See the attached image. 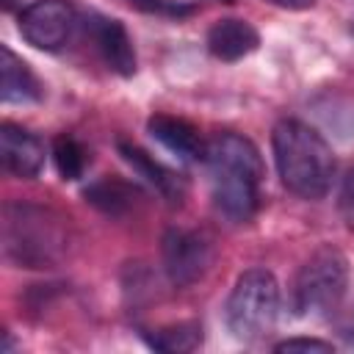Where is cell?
Segmentation results:
<instances>
[{
    "label": "cell",
    "instance_id": "52a82bcc",
    "mask_svg": "<svg viewBox=\"0 0 354 354\" xmlns=\"http://www.w3.org/2000/svg\"><path fill=\"white\" fill-rule=\"evenodd\" d=\"M17 28L30 47L58 53L72 39L77 28V14L66 0H33L19 11Z\"/></svg>",
    "mask_w": 354,
    "mask_h": 354
},
{
    "label": "cell",
    "instance_id": "3957f363",
    "mask_svg": "<svg viewBox=\"0 0 354 354\" xmlns=\"http://www.w3.org/2000/svg\"><path fill=\"white\" fill-rule=\"evenodd\" d=\"M274 163L282 185L301 199H324L335 180V152L301 119H279L271 133Z\"/></svg>",
    "mask_w": 354,
    "mask_h": 354
},
{
    "label": "cell",
    "instance_id": "e0dca14e",
    "mask_svg": "<svg viewBox=\"0 0 354 354\" xmlns=\"http://www.w3.org/2000/svg\"><path fill=\"white\" fill-rule=\"evenodd\" d=\"M124 3L141 14L163 17V19H183L196 11L194 3H183V0H124Z\"/></svg>",
    "mask_w": 354,
    "mask_h": 354
},
{
    "label": "cell",
    "instance_id": "30bf717a",
    "mask_svg": "<svg viewBox=\"0 0 354 354\" xmlns=\"http://www.w3.org/2000/svg\"><path fill=\"white\" fill-rule=\"evenodd\" d=\"M116 152H119L122 160H124L138 177H144L169 205H180V202H183V196H185V180H183L174 169H169L166 163L155 160L144 147H138V144L130 141V138H116Z\"/></svg>",
    "mask_w": 354,
    "mask_h": 354
},
{
    "label": "cell",
    "instance_id": "44dd1931",
    "mask_svg": "<svg viewBox=\"0 0 354 354\" xmlns=\"http://www.w3.org/2000/svg\"><path fill=\"white\" fill-rule=\"evenodd\" d=\"M340 335H343L346 340H351V343H354V310L340 321Z\"/></svg>",
    "mask_w": 354,
    "mask_h": 354
},
{
    "label": "cell",
    "instance_id": "7402d4cb",
    "mask_svg": "<svg viewBox=\"0 0 354 354\" xmlns=\"http://www.w3.org/2000/svg\"><path fill=\"white\" fill-rule=\"evenodd\" d=\"M221 3H235V0H221Z\"/></svg>",
    "mask_w": 354,
    "mask_h": 354
},
{
    "label": "cell",
    "instance_id": "7a4b0ae2",
    "mask_svg": "<svg viewBox=\"0 0 354 354\" xmlns=\"http://www.w3.org/2000/svg\"><path fill=\"white\" fill-rule=\"evenodd\" d=\"M72 227L55 207L8 202L3 207V254L22 268H55L69 257Z\"/></svg>",
    "mask_w": 354,
    "mask_h": 354
},
{
    "label": "cell",
    "instance_id": "7c38bea8",
    "mask_svg": "<svg viewBox=\"0 0 354 354\" xmlns=\"http://www.w3.org/2000/svg\"><path fill=\"white\" fill-rule=\"evenodd\" d=\"M44 86L36 72L8 47H0V100L6 105H33L41 102Z\"/></svg>",
    "mask_w": 354,
    "mask_h": 354
},
{
    "label": "cell",
    "instance_id": "ac0fdd59",
    "mask_svg": "<svg viewBox=\"0 0 354 354\" xmlns=\"http://www.w3.org/2000/svg\"><path fill=\"white\" fill-rule=\"evenodd\" d=\"M337 210L346 218V224L354 227V166L343 174L340 180V191H337Z\"/></svg>",
    "mask_w": 354,
    "mask_h": 354
},
{
    "label": "cell",
    "instance_id": "9a60e30c",
    "mask_svg": "<svg viewBox=\"0 0 354 354\" xmlns=\"http://www.w3.org/2000/svg\"><path fill=\"white\" fill-rule=\"evenodd\" d=\"M147 346H152L155 351H166V354H185L199 348L202 343V324L199 321H180L155 332H144Z\"/></svg>",
    "mask_w": 354,
    "mask_h": 354
},
{
    "label": "cell",
    "instance_id": "5bb4252c",
    "mask_svg": "<svg viewBox=\"0 0 354 354\" xmlns=\"http://www.w3.org/2000/svg\"><path fill=\"white\" fill-rule=\"evenodd\" d=\"M83 196L100 213L113 216V218L130 213L141 202V191L133 183L119 180V177H100V180H94L91 185L83 188Z\"/></svg>",
    "mask_w": 354,
    "mask_h": 354
},
{
    "label": "cell",
    "instance_id": "ffe728a7",
    "mask_svg": "<svg viewBox=\"0 0 354 354\" xmlns=\"http://www.w3.org/2000/svg\"><path fill=\"white\" fill-rule=\"evenodd\" d=\"M271 6H279V8H288V11H304V8H313L315 0H268Z\"/></svg>",
    "mask_w": 354,
    "mask_h": 354
},
{
    "label": "cell",
    "instance_id": "6da1fadb",
    "mask_svg": "<svg viewBox=\"0 0 354 354\" xmlns=\"http://www.w3.org/2000/svg\"><path fill=\"white\" fill-rule=\"evenodd\" d=\"M210 177V196L216 210L232 221H252L260 207V188L266 177V166L260 149L238 133H216L205 144V158Z\"/></svg>",
    "mask_w": 354,
    "mask_h": 354
},
{
    "label": "cell",
    "instance_id": "277c9868",
    "mask_svg": "<svg viewBox=\"0 0 354 354\" xmlns=\"http://www.w3.org/2000/svg\"><path fill=\"white\" fill-rule=\"evenodd\" d=\"M348 290V257L332 246H318L296 271L290 285V310L299 318L329 315Z\"/></svg>",
    "mask_w": 354,
    "mask_h": 354
},
{
    "label": "cell",
    "instance_id": "d6986e66",
    "mask_svg": "<svg viewBox=\"0 0 354 354\" xmlns=\"http://www.w3.org/2000/svg\"><path fill=\"white\" fill-rule=\"evenodd\" d=\"M274 351H332V343L318 337H288L274 346Z\"/></svg>",
    "mask_w": 354,
    "mask_h": 354
},
{
    "label": "cell",
    "instance_id": "5b68a950",
    "mask_svg": "<svg viewBox=\"0 0 354 354\" xmlns=\"http://www.w3.org/2000/svg\"><path fill=\"white\" fill-rule=\"evenodd\" d=\"M227 329L235 340L254 343L266 337L279 318V282L266 268L243 271L224 304Z\"/></svg>",
    "mask_w": 354,
    "mask_h": 354
},
{
    "label": "cell",
    "instance_id": "9c48e42d",
    "mask_svg": "<svg viewBox=\"0 0 354 354\" xmlns=\"http://www.w3.org/2000/svg\"><path fill=\"white\" fill-rule=\"evenodd\" d=\"M0 160L11 177L33 180L39 177L44 166V141L36 133L25 130L22 124L3 122L0 124Z\"/></svg>",
    "mask_w": 354,
    "mask_h": 354
},
{
    "label": "cell",
    "instance_id": "8992f818",
    "mask_svg": "<svg viewBox=\"0 0 354 354\" xmlns=\"http://www.w3.org/2000/svg\"><path fill=\"white\" fill-rule=\"evenodd\" d=\"M160 260L166 279L185 290L205 279V274L213 266V243L207 235L196 230H183V227H169L160 238Z\"/></svg>",
    "mask_w": 354,
    "mask_h": 354
},
{
    "label": "cell",
    "instance_id": "4fadbf2b",
    "mask_svg": "<svg viewBox=\"0 0 354 354\" xmlns=\"http://www.w3.org/2000/svg\"><path fill=\"white\" fill-rule=\"evenodd\" d=\"M147 130L155 141H160L169 152H174L180 160H202L205 158V144L199 130L183 119V116H171V113H152L147 119Z\"/></svg>",
    "mask_w": 354,
    "mask_h": 354
},
{
    "label": "cell",
    "instance_id": "ba28073f",
    "mask_svg": "<svg viewBox=\"0 0 354 354\" xmlns=\"http://www.w3.org/2000/svg\"><path fill=\"white\" fill-rule=\"evenodd\" d=\"M86 30L88 39L94 41V50L100 53V58L105 61V66L122 77H133L136 75V50H133V39L127 33V28L113 19V17H102V14H91L86 19Z\"/></svg>",
    "mask_w": 354,
    "mask_h": 354
},
{
    "label": "cell",
    "instance_id": "8fae6325",
    "mask_svg": "<svg viewBox=\"0 0 354 354\" xmlns=\"http://www.w3.org/2000/svg\"><path fill=\"white\" fill-rule=\"evenodd\" d=\"M205 44H207V53L213 58H218L224 64H235V61L252 55L260 47V33L246 19L224 17V19H216L207 28Z\"/></svg>",
    "mask_w": 354,
    "mask_h": 354
},
{
    "label": "cell",
    "instance_id": "2e32d148",
    "mask_svg": "<svg viewBox=\"0 0 354 354\" xmlns=\"http://www.w3.org/2000/svg\"><path fill=\"white\" fill-rule=\"evenodd\" d=\"M53 160H55V169L64 180H80L86 166H88V152L75 136L61 133L53 141Z\"/></svg>",
    "mask_w": 354,
    "mask_h": 354
}]
</instances>
